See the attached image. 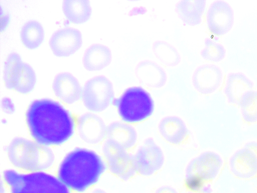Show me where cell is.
I'll return each instance as SVG.
<instances>
[{
  "label": "cell",
  "instance_id": "6da1fadb",
  "mask_svg": "<svg viewBox=\"0 0 257 193\" xmlns=\"http://www.w3.org/2000/svg\"><path fill=\"white\" fill-rule=\"evenodd\" d=\"M25 122L30 138L50 148L67 143L77 131V120L71 112L50 99L31 102L25 113Z\"/></svg>",
  "mask_w": 257,
  "mask_h": 193
},
{
  "label": "cell",
  "instance_id": "7a4b0ae2",
  "mask_svg": "<svg viewBox=\"0 0 257 193\" xmlns=\"http://www.w3.org/2000/svg\"><path fill=\"white\" fill-rule=\"evenodd\" d=\"M107 169L102 155L91 149L79 147L65 155L56 175L72 192L84 193L95 186Z\"/></svg>",
  "mask_w": 257,
  "mask_h": 193
},
{
  "label": "cell",
  "instance_id": "3957f363",
  "mask_svg": "<svg viewBox=\"0 0 257 193\" xmlns=\"http://www.w3.org/2000/svg\"><path fill=\"white\" fill-rule=\"evenodd\" d=\"M6 151L13 168L23 172L48 171L55 161L52 148L42 145L31 138L14 137Z\"/></svg>",
  "mask_w": 257,
  "mask_h": 193
},
{
  "label": "cell",
  "instance_id": "277c9868",
  "mask_svg": "<svg viewBox=\"0 0 257 193\" xmlns=\"http://www.w3.org/2000/svg\"><path fill=\"white\" fill-rule=\"evenodd\" d=\"M2 181L9 193H72L57 175L48 171H4Z\"/></svg>",
  "mask_w": 257,
  "mask_h": 193
},
{
  "label": "cell",
  "instance_id": "5b68a950",
  "mask_svg": "<svg viewBox=\"0 0 257 193\" xmlns=\"http://www.w3.org/2000/svg\"><path fill=\"white\" fill-rule=\"evenodd\" d=\"M112 104L116 107L122 121L131 124L148 119L155 107L151 95L141 86L125 89L119 97L114 99Z\"/></svg>",
  "mask_w": 257,
  "mask_h": 193
},
{
  "label": "cell",
  "instance_id": "8992f818",
  "mask_svg": "<svg viewBox=\"0 0 257 193\" xmlns=\"http://www.w3.org/2000/svg\"><path fill=\"white\" fill-rule=\"evenodd\" d=\"M224 161L214 151H205L193 158L185 169L184 184L191 192H199L219 174Z\"/></svg>",
  "mask_w": 257,
  "mask_h": 193
},
{
  "label": "cell",
  "instance_id": "52a82bcc",
  "mask_svg": "<svg viewBox=\"0 0 257 193\" xmlns=\"http://www.w3.org/2000/svg\"><path fill=\"white\" fill-rule=\"evenodd\" d=\"M102 156L107 169L119 179L127 181L137 173L134 154L114 141L105 138L103 142Z\"/></svg>",
  "mask_w": 257,
  "mask_h": 193
},
{
  "label": "cell",
  "instance_id": "ba28073f",
  "mask_svg": "<svg viewBox=\"0 0 257 193\" xmlns=\"http://www.w3.org/2000/svg\"><path fill=\"white\" fill-rule=\"evenodd\" d=\"M114 96L112 83L104 75H97L89 79L82 87L83 104L92 113L104 111L112 103Z\"/></svg>",
  "mask_w": 257,
  "mask_h": 193
},
{
  "label": "cell",
  "instance_id": "9c48e42d",
  "mask_svg": "<svg viewBox=\"0 0 257 193\" xmlns=\"http://www.w3.org/2000/svg\"><path fill=\"white\" fill-rule=\"evenodd\" d=\"M134 158L137 173L150 176L159 171L165 163V155L152 137L145 139L136 150Z\"/></svg>",
  "mask_w": 257,
  "mask_h": 193
},
{
  "label": "cell",
  "instance_id": "30bf717a",
  "mask_svg": "<svg viewBox=\"0 0 257 193\" xmlns=\"http://www.w3.org/2000/svg\"><path fill=\"white\" fill-rule=\"evenodd\" d=\"M228 168L236 178L248 180L257 176V142L246 143L229 158Z\"/></svg>",
  "mask_w": 257,
  "mask_h": 193
},
{
  "label": "cell",
  "instance_id": "8fae6325",
  "mask_svg": "<svg viewBox=\"0 0 257 193\" xmlns=\"http://www.w3.org/2000/svg\"><path fill=\"white\" fill-rule=\"evenodd\" d=\"M209 31L217 36L227 33L234 24V15L231 6L224 0L213 1L209 6L206 16Z\"/></svg>",
  "mask_w": 257,
  "mask_h": 193
},
{
  "label": "cell",
  "instance_id": "7c38bea8",
  "mask_svg": "<svg viewBox=\"0 0 257 193\" xmlns=\"http://www.w3.org/2000/svg\"><path fill=\"white\" fill-rule=\"evenodd\" d=\"M49 45L55 56L68 57L76 52L82 46L81 33L73 27L59 29L51 35Z\"/></svg>",
  "mask_w": 257,
  "mask_h": 193
},
{
  "label": "cell",
  "instance_id": "4fadbf2b",
  "mask_svg": "<svg viewBox=\"0 0 257 193\" xmlns=\"http://www.w3.org/2000/svg\"><path fill=\"white\" fill-rule=\"evenodd\" d=\"M223 79V73L219 66L213 63H206L200 65L195 70L192 76V83L198 92L207 94L218 89Z\"/></svg>",
  "mask_w": 257,
  "mask_h": 193
},
{
  "label": "cell",
  "instance_id": "5bb4252c",
  "mask_svg": "<svg viewBox=\"0 0 257 193\" xmlns=\"http://www.w3.org/2000/svg\"><path fill=\"white\" fill-rule=\"evenodd\" d=\"M107 127L103 120L92 112L84 113L77 120V131L83 140L88 143L103 142Z\"/></svg>",
  "mask_w": 257,
  "mask_h": 193
},
{
  "label": "cell",
  "instance_id": "9a60e30c",
  "mask_svg": "<svg viewBox=\"0 0 257 193\" xmlns=\"http://www.w3.org/2000/svg\"><path fill=\"white\" fill-rule=\"evenodd\" d=\"M52 89L56 96L66 104H72L82 97V88L78 80L71 73H58L52 83Z\"/></svg>",
  "mask_w": 257,
  "mask_h": 193
},
{
  "label": "cell",
  "instance_id": "2e32d148",
  "mask_svg": "<svg viewBox=\"0 0 257 193\" xmlns=\"http://www.w3.org/2000/svg\"><path fill=\"white\" fill-rule=\"evenodd\" d=\"M158 131L166 142L173 145L183 144L189 136L185 122L176 116H166L162 119L158 125Z\"/></svg>",
  "mask_w": 257,
  "mask_h": 193
},
{
  "label": "cell",
  "instance_id": "e0dca14e",
  "mask_svg": "<svg viewBox=\"0 0 257 193\" xmlns=\"http://www.w3.org/2000/svg\"><path fill=\"white\" fill-rule=\"evenodd\" d=\"M253 86V81L243 72H230L226 75L223 92L228 103L238 105L243 94Z\"/></svg>",
  "mask_w": 257,
  "mask_h": 193
},
{
  "label": "cell",
  "instance_id": "ac0fdd59",
  "mask_svg": "<svg viewBox=\"0 0 257 193\" xmlns=\"http://www.w3.org/2000/svg\"><path fill=\"white\" fill-rule=\"evenodd\" d=\"M135 74L142 84L152 88L162 87L167 80L166 72L162 67L149 60L142 61L137 64Z\"/></svg>",
  "mask_w": 257,
  "mask_h": 193
},
{
  "label": "cell",
  "instance_id": "d6986e66",
  "mask_svg": "<svg viewBox=\"0 0 257 193\" xmlns=\"http://www.w3.org/2000/svg\"><path fill=\"white\" fill-rule=\"evenodd\" d=\"M111 58V52L107 46L95 43L89 46L84 51L82 64L88 71H98L107 66Z\"/></svg>",
  "mask_w": 257,
  "mask_h": 193
},
{
  "label": "cell",
  "instance_id": "ffe728a7",
  "mask_svg": "<svg viewBox=\"0 0 257 193\" xmlns=\"http://www.w3.org/2000/svg\"><path fill=\"white\" fill-rule=\"evenodd\" d=\"M106 138L111 139L128 150L137 143L138 135L136 128L131 124L123 121H114L107 127Z\"/></svg>",
  "mask_w": 257,
  "mask_h": 193
},
{
  "label": "cell",
  "instance_id": "44dd1931",
  "mask_svg": "<svg viewBox=\"0 0 257 193\" xmlns=\"http://www.w3.org/2000/svg\"><path fill=\"white\" fill-rule=\"evenodd\" d=\"M205 7V0H182L177 3L175 10L184 23L194 26L202 22Z\"/></svg>",
  "mask_w": 257,
  "mask_h": 193
},
{
  "label": "cell",
  "instance_id": "7402d4cb",
  "mask_svg": "<svg viewBox=\"0 0 257 193\" xmlns=\"http://www.w3.org/2000/svg\"><path fill=\"white\" fill-rule=\"evenodd\" d=\"M62 9L67 19L76 24L87 22L92 13L91 5L88 0H65L62 3Z\"/></svg>",
  "mask_w": 257,
  "mask_h": 193
},
{
  "label": "cell",
  "instance_id": "603a6c76",
  "mask_svg": "<svg viewBox=\"0 0 257 193\" xmlns=\"http://www.w3.org/2000/svg\"><path fill=\"white\" fill-rule=\"evenodd\" d=\"M45 32L42 24L37 20L27 21L20 31V38L22 44L29 49L39 47L44 41Z\"/></svg>",
  "mask_w": 257,
  "mask_h": 193
},
{
  "label": "cell",
  "instance_id": "cb8c5ba5",
  "mask_svg": "<svg viewBox=\"0 0 257 193\" xmlns=\"http://www.w3.org/2000/svg\"><path fill=\"white\" fill-rule=\"evenodd\" d=\"M36 80V74L33 67L22 62L15 78L13 90L22 94L29 93L34 88Z\"/></svg>",
  "mask_w": 257,
  "mask_h": 193
},
{
  "label": "cell",
  "instance_id": "d4e9b609",
  "mask_svg": "<svg viewBox=\"0 0 257 193\" xmlns=\"http://www.w3.org/2000/svg\"><path fill=\"white\" fill-rule=\"evenodd\" d=\"M243 121L248 124L257 123V90L244 93L238 105Z\"/></svg>",
  "mask_w": 257,
  "mask_h": 193
},
{
  "label": "cell",
  "instance_id": "484cf974",
  "mask_svg": "<svg viewBox=\"0 0 257 193\" xmlns=\"http://www.w3.org/2000/svg\"><path fill=\"white\" fill-rule=\"evenodd\" d=\"M154 54L165 65L174 66L180 61V56L177 50L171 44L164 41H157L153 43Z\"/></svg>",
  "mask_w": 257,
  "mask_h": 193
},
{
  "label": "cell",
  "instance_id": "4316f807",
  "mask_svg": "<svg viewBox=\"0 0 257 193\" xmlns=\"http://www.w3.org/2000/svg\"><path fill=\"white\" fill-rule=\"evenodd\" d=\"M22 62L21 56L17 52H11L7 56L4 65L3 79L8 89H13L15 77Z\"/></svg>",
  "mask_w": 257,
  "mask_h": 193
},
{
  "label": "cell",
  "instance_id": "83f0119b",
  "mask_svg": "<svg viewBox=\"0 0 257 193\" xmlns=\"http://www.w3.org/2000/svg\"><path fill=\"white\" fill-rule=\"evenodd\" d=\"M205 60L217 62L222 60L226 55V49L221 43L207 38L204 41V47L200 52Z\"/></svg>",
  "mask_w": 257,
  "mask_h": 193
},
{
  "label": "cell",
  "instance_id": "f1b7e54d",
  "mask_svg": "<svg viewBox=\"0 0 257 193\" xmlns=\"http://www.w3.org/2000/svg\"><path fill=\"white\" fill-rule=\"evenodd\" d=\"M2 108L4 112L7 114H13L15 107L13 101L9 98L5 97L2 100Z\"/></svg>",
  "mask_w": 257,
  "mask_h": 193
},
{
  "label": "cell",
  "instance_id": "f546056e",
  "mask_svg": "<svg viewBox=\"0 0 257 193\" xmlns=\"http://www.w3.org/2000/svg\"><path fill=\"white\" fill-rule=\"evenodd\" d=\"M155 193H178V192L173 187L164 185L157 188Z\"/></svg>",
  "mask_w": 257,
  "mask_h": 193
},
{
  "label": "cell",
  "instance_id": "4dcf8cb0",
  "mask_svg": "<svg viewBox=\"0 0 257 193\" xmlns=\"http://www.w3.org/2000/svg\"><path fill=\"white\" fill-rule=\"evenodd\" d=\"M88 193H107L105 190L100 189V188H97L89 192Z\"/></svg>",
  "mask_w": 257,
  "mask_h": 193
},
{
  "label": "cell",
  "instance_id": "1f68e13d",
  "mask_svg": "<svg viewBox=\"0 0 257 193\" xmlns=\"http://www.w3.org/2000/svg\"><path fill=\"white\" fill-rule=\"evenodd\" d=\"M190 193H210V188L207 186H205L203 190L199 192H191Z\"/></svg>",
  "mask_w": 257,
  "mask_h": 193
}]
</instances>
